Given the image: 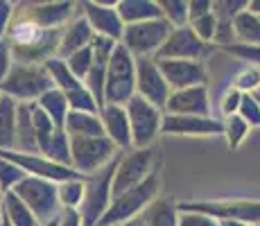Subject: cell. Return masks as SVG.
Instances as JSON below:
<instances>
[{"label":"cell","mask_w":260,"mask_h":226,"mask_svg":"<svg viewBox=\"0 0 260 226\" xmlns=\"http://www.w3.org/2000/svg\"><path fill=\"white\" fill-rule=\"evenodd\" d=\"M63 29H43L37 23L14 14V21L7 29V43L12 45L14 61L27 66H43L48 59L57 57L59 39Z\"/></svg>","instance_id":"1"},{"label":"cell","mask_w":260,"mask_h":226,"mask_svg":"<svg viewBox=\"0 0 260 226\" xmlns=\"http://www.w3.org/2000/svg\"><path fill=\"white\" fill-rule=\"evenodd\" d=\"M158 190H161V177H158V170L154 168L152 174L143 181L141 185L127 190L124 195H120L111 202V208L107 210L98 226H122L124 222L134 219L138 213H145L158 197Z\"/></svg>","instance_id":"2"},{"label":"cell","mask_w":260,"mask_h":226,"mask_svg":"<svg viewBox=\"0 0 260 226\" xmlns=\"http://www.w3.org/2000/svg\"><path fill=\"white\" fill-rule=\"evenodd\" d=\"M134 95H136V57L122 43H118L107 68L104 102L127 107Z\"/></svg>","instance_id":"3"},{"label":"cell","mask_w":260,"mask_h":226,"mask_svg":"<svg viewBox=\"0 0 260 226\" xmlns=\"http://www.w3.org/2000/svg\"><path fill=\"white\" fill-rule=\"evenodd\" d=\"M118 154L107 168H102L100 172L86 177V195H84V204L79 208L84 219V226H98L100 219L107 215V210L111 208L113 202V177H116V170L120 163Z\"/></svg>","instance_id":"4"},{"label":"cell","mask_w":260,"mask_h":226,"mask_svg":"<svg viewBox=\"0 0 260 226\" xmlns=\"http://www.w3.org/2000/svg\"><path fill=\"white\" fill-rule=\"evenodd\" d=\"M54 88L46 66H27V63H14L12 73L0 84V95H9L16 102H37L41 95Z\"/></svg>","instance_id":"5"},{"label":"cell","mask_w":260,"mask_h":226,"mask_svg":"<svg viewBox=\"0 0 260 226\" xmlns=\"http://www.w3.org/2000/svg\"><path fill=\"white\" fill-rule=\"evenodd\" d=\"M120 154L109 136L98 138H71V168L84 179L107 168L113 158Z\"/></svg>","instance_id":"6"},{"label":"cell","mask_w":260,"mask_h":226,"mask_svg":"<svg viewBox=\"0 0 260 226\" xmlns=\"http://www.w3.org/2000/svg\"><path fill=\"white\" fill-rule=\"evenodd\" d=\"M25 202L29 210L37 215L41 224H48L59 217L61 213V202H59V183H52L48 179L39 177H25L16 188L12 190Z\"/></svg>","instance_id":"7"},{"label":"cell","mask_w":260,"mask_h":226,"mask_svg":"<svg viewBox=\"0 0 260 226\" xmlns=\"http://www.w3.org/2000/svg\"><path fill=\"white\" fill-rule=\"evenodd\" d=\"M179 210L204 213L219 222L260 224V202L253 199H206V202H179Z\"/></svg>","instance_id":"8"},{"label":"cell","mask_w":260,"mask_h":226,"mask_svg":"<svg viewBox=\"0 0 260 226\" xmlns=\"http://www.w3.org/2000/svg\"><path fill=\"white\" fill-rule=\"evenodd\" d=\"M172 25L166 18H156V21L136 23V25H124V37L122 43L134 57H156L158 50L166 45L168 37L172 34Z\"/></svg>","instance_id":"9"},{"label":"cell","mask_w":260,"mask_h":226,"mask_svg":"<svg viewBox=\"0 0 260 226\" xmlns=\"http://www.w3.org/2000/svg\"><path fill=\"white\" fill-rule=\"evenodd\" d=\"M129 124H132L134 149H149L163 127V111L143 100L141 95H134L127 104Z\"/></svg>","instance_id":"10"},{"label":"cell","mask_w":260,"mask_h":226,"mask_svg":"<svg viewBox=\"0 0 260 226\" xmlns=\"http://www.w3.org/2000/svg\"><path fill=\"white\" fill-rule=\"evenodd\" d=\"M154 156H156V152H154L152 147L149 149H129V152H124L122 156H120L116 177H113V199L124 195L127 190L141 185L143 181L152 174Z\"/></svg>","instance_id":"11"},{"label":"cell","mask_w":260,"mask_h":226,"mask_svg":"<svg viewBox=\"0 0 260 226\" xmlns=\"http://www.w3.org/2000/svg\"><path fill=\"white\" fill-rule=\"evenodd\" d=\"M79 3L61 0V3H18L16 16L27 18L43 29H63L75 18Z\"/></svg>","instance_id":"12"},{"label":"cell","mask_w":260,"mask_h":226,"mask_svg":"<svg viewBox=\"0 0 260 226\" xmlns=\"http://www.w3.org/2000/svg\"><path fill=\"white\" fill-rule=\"evenodd\" d=\"M170 86L163 77L158 61L154 57H138L136 59V95L147 100L156 109L166 113V104L170 100Z\"/></svg>","instance_id":"13"},{"label":"cell","mask_w":260,"mask_h":226,"mask_svg":"<svg viewBox=\"0 0 260 226\" xmlns=\"http://www.w3.org/2000/svg\"><path fill=\"white\" fill-rule=\"evenodd\" d=\"M0 156L16 163L27 177H39V179H48L52 183H66V181H75V179H84L82 174H77L73 168L66 165H59L54 160H50L41 154H21V152H0Z\"/></svg>","instance_id":"14"},{"label":"cell","mask_w":260,"mask_h":226,"mask_svg":"<svg viewBox=\"0 0 260 226\" xmlns=\"http://www.w3.org/2000/svg\"><path fill=\"white\" fill-rule=\"evenodd\" d=\"M213 50L211 43H204L202 39L194 34V29L190 25L183 27H174L172 34L168 37L166 45L158 50V54L154 59H188V61H202L204 57H208Z\"/></svg>","instance_id":"15"},{"label":"cell","mask_w":260,"mask_h":226,"mask_svg":"<svg viewBox=\"0 0 260 226\" xmlns=\"http://www.w3.org/2000/svg\"><path fill=\"white\" fill-rule=\"evenodd\" d=\"M116 5L118 3H107V0H88V3H79V12L98 37H107L120 43L124 37V23Z\"/></svg>","instance_id":"16"},{"label":"cell","mask_w":260,"mask_h":226,"mask_svg":"<svg viewBox=\"0 0 260 226\" xmlns=\"http://www.w3.org/2000/svg\"><path fill=\"white\" fill-rule=\"evenodd\" d=\"M163 77L170 90H183L192 86H206L208 73L204 61H188V59H161L158 61Z\"/></svg>","instance_id":"17"},{"label":"cell","mask_w":260,"mask_h":226,"mask_svg":"<svg viewBox=\"0 0 260 226\" xmlns=\"http://www.w3.org/2000/svg\"><path fill=\"white\" fill-rule=\"evenodd\" d=\"M161 134L208 138V136H222L224 134V122L219 118H213V115L202 118V115H170V113H163Z\"/></svg>","instance_id":"18"},{"label":"cell","mask_w":260,"mask_h":226,"mask_svg":"<svg viewBox=\"0 0 260 226\" xmlns=\"http://www.w3.org/2000/svg\"><path fill=\"white\" fill-rule=\"evenodd\" d=\"M166 113L170 115H211V100L208 86H192L183 90H172L166 104Z\"/></svg>","instance_id":"19"},{"label":"cell","mask_w":260,"mask_h":226,"mask_svg":"<svg viewBox=\"0 0 260 226\" xmlns=\"http://www.w3.org/2000/svg\"><path fill=\"white\" fill-rule=\"evenodd\" d=\"M102 118L104 132L109 138L116 143L118 149L129 152L134 149V136H132V124H129L127 107H118V104H104V109L100 111Z\"/></svg>","instance_id":"20"},{"label":"cell","mask_w":260,"mask_h":226,"mask_svg":"<svg viewBox=\"0 0 260 226\" xmlns=\"http://www.w3.org/2000/svg\"><path fill=\"white\" fill-rule=\"evenodd\" d=\"M93 39H95L93 27L88 25L86 18L82 16V12H79V16H75L73 21L63 27L61 39H59L57 57L59 59H68L71 54L79 52V50H84V48H88V45L93 43Z\"/></svg>","instance_id":"21"},{"label":"cell","mask_w":260,"mask_h":226,"mask_svg":"<svg viewBox=\"0 0 260 226\" xmlns=\"http://www.w3.org/2000/svg\"><path fill=\"white\" fill-rule=\"evenodd\" d=\"M116 9L124 25H136V23L163 18L161 5L154 3V0H118Z\"/></svg>","instance_id":"22"},{"label":"cell","mask_w":260,"mask_h":226,"mask_svg":"<svg viewBox=\"0 0 260 226\" xmlns=\"http://www.w3.org/2000/svg\"><path fill=\"white\" fill-rule=\"evenodd\" d=\"M18 104L9 95H0V152L16 149V124H18Z\"/></svg>","instance_id":"23"},{"label":"cell","mask_w":260,"mask_h":226,"mask_svg":"<svg viewBox=\"0 0 260 226\" xmlns=\"http://www.w3.org/2000/svg\"><path fill=\"white\" fill-rule=\"evenodd\" d=\"M63 132L71 138H98L107 136L100 113H84V111H68Z\"/></svg>","instance_id":"24"},{"label":"cell","mask_w":260,"mask_h":226,"mask_svg":"<svg viewBox=\"0 0 260 226\" xmlns=\"http://www.w3.org/2000/svg\"><path fill=\"white\" fill-rule=\"evenodd\" d=\"M21 154H39L37 132H34V120L29 102L18 104V124H16V149Z\"/></svg>","instance_id":"25"},{"label":"cell","mask_w":260,"mask_h":226,"mask_svg":"<svg viewBox=\"0 0 260 226\" xmlns=\"http://www.w3.org/2000/svg\"><path fill=\"white\" fill-rule=\"evenodd\" d=\"M0 206H3L5 217L12 222V226H43L37 219V215H34L32 210L25 206V202L18 197L16 192H7V195H5L3 202H0Z\"/></svg>","instance_id":"26"},{"label":"cell","mask_w":260,"mask_h":226,"mask_svg":"<svg viewBox=\"0 0 260 226\" xmlns=\"http://www.w3.org/2000/svg\"><path fill=\"white\" fill-rule=\"evenodd\" d=\"M37 104L50 115V118H52L54 127L63 132V124H66L68 111H71V104H68L66 93H63V90H59V88H52V90H48L46 95H41V98L37 100Z\"/></svg>","instance_id":"27"},{"label":"cell","mask_w":260,"mask_h":226,"mask_svg":"<svg viewBox=\"0 0 260 226\" xmlns=\"http://www.w3.org/2000/svg\"><path fill=\"white\" fill-rule=\"evenodd\" d=\"M43 66H46V70L50 73V77H52L54 88L63 90V93H73V90H77V88L84 86V82H79V79L73 75V70L68 68L66 59L52 57V59H48Z\"/></svg>","instance_id":"28"},{"label":"cell","mask_w":260,"mask_h":226,"mask_svg":"<svg viewBox=\"0 0 260 226\" xmlns=\"http://www.w3.org/2000/svg\"><path fill=\"white\" fill-rule=\"evenodd\" d=\"M147 226H179V208L174 199H156L145 210Z\"/></svg>","instance_id":"29"},{"label":"cell","mask_w":260,"mask_h":226,"mask_svg":"<svg viewBox=\"0 0 260 226\" xmlns=\"http://www.w3.org/2000/svg\"><path fill=\"white\" fill-rule=\"evenodd\" d=\"M236 43L242 45H260V16L253 12H242L233 23Z\"/></svg>","instance_id":"30"},{"label":"cell","mask_w":260,"mask_h":226,"mask_svg":"<svg viewBox=\"0 0 260 226\" xmlns=\"http://www.w3.org/2000/svg\"><path fill=\"white\" fill-rule=\"evenodd\" d=\"M41 156L54 160V163H59V165L71 168V136L66 132H61V129H57L54 136L50 138V143L41 149Z\"/></svg>","instance_id":"31"},{"label":"cell","mask_w":260,"mask_h":226,"mask_svg":"<svg viewBox=\"0 0 260 226\" xmlns=\"http://www.w3.org/2000/svg\"><path fill=\"white\" fill-rule=\"evenodd\" d=\"M29 109H32V120H34V132H37V143H39V154H41V149L46 147L50 143V138L54 136L57 132V127H54L52 118L43 111L41 107H39L37 102H29Z\"/></svg>","instance_id":"32"},{"label":"cell","mask_w":260,"mask_h":226,"mask_svg":"<svg viewBox=\"0 0 260 226\" xmlns=\"http://www.w3.org/2000/svg\"><path fill=\"white\" fill-rule=\"evenodd\" d=\"M84 195H86V179L66 181L59 185V202L61 208H82Z\"/></svg>","instance_id":"33"},{"label":"cell","mask_w":260,"mask_h":226,"mask_svg":"<svg viewBox=\"0 0 260 226\" xmlns=\"http://www.w3.org/2000/svg\"><path fill=\"white\" fill-rule=\"evenodd\" d=\"M161 12L163 18L172 25V27H183L190 23V9L188 0H161Z\"/></svg>","instance_id":"34"},{"label":"cell","mask_w":260,"mask_h":226,"mask_svg":"<svg viewBox=\"0 0 260 226\" xmlns=\"http://www.w3.org/2000/svg\"><path fill=\"white\" fill-rule=\"evenodd\" d=\"M224 122V138H226V145H229V149H238L240 145L247 140V136L249 132H251V127H249L247 122H244L240 115H231V118H226V120H222Z\"/></svg>","instance_id":"35"},{"label":"cell","mask_w":260,"mask_h":226,"mask_svg":"<svg viewBox=\"0 0 260 226\" xmlns=\"http://www.w3.org/2000/svg\"><path fill=\"white\" fill-rule=\"evenodd\" d=\"M25 177H27V174H25L16 163H12V160L0 156V188H3V195L12 192Z\"/></svg>","instance_id":"36"},{"label":"cell","mask_w":260,"mask_h":226,"mask_svg":"<svg viewBox=\"0 0 260 226\" xmlns=\"http://www.w3.org/2000/svg\"><path fill=\"white\" fill-rule=\"evenodd\" d=\"M68 104H71V111H84V113H100V104L98 100L91 95V90L86 86L73 90V93H66Z\"/></svg>","instance_id":"37"},{"label":"cell","mask_w":260,"mask_h":226,"mask_svg":"<svg viewBox=\"0 0 260 226\" xmlns=\"http://www.w3.org/2000/svg\"><path fill=\"white\" fill-rule=\"evenodd\" d=\"M66 61H68V68L73 70L75 77H77L79 82H84V79L88 77V73H91V68H93V48L88 45V48L79 50V52L71 54Z\"/></svg>","instance_id":"38"},{"label":"cell","mask_w":260,"mask_h":226,"mask_svg":"<svg viewBox=\"0 0 260 226\" xmlns=\"http://www.w3.org/2000/svg\"><path fill=\"white\" fill-rule=\"evenodd\" d=\"M238 115L251 129L260 127V98H258V93H244L242 95V104H240Z\"/></svg>","instance_id":"39"},{"label":"cell","mask_w":260,"mask_h":226,"mask_svg":"<svg viewBox=\"0 0 260 226\" xmlns=\"http://www.w3.org/2000/svg\"><path fill=\"white\" fill-rule=\"evenodd\" d=\"M233 86L240 93H260V70L253 66H242L236 73Z\"/></svg>","instance_id":"40"},{"label":"cell","mask_w":260,"mask_h":226,"mask_svg":"<svg viewBox=\"0 0 260 226\" xmlns=\"http://www.w3.org/2000/svg\"><path fill=\"white\" fill-rule=\"evenodd\" d=\"M224 52L233 54L236 59H240L247 66H253L260 70V45H242V43H233L229 48H222Z\"/></svg>","instance_id":"41"},{"label":"cell","mask_w":260,"mask_h":226,"mask_svg":"<svg viewBox=\"0 0 260 226\" xmlns=\"http://www.w3.org/2000/svg\"><path fill=\"white\" fill-rule=\"evenodd\" d=\"M188 25L194 29V34H197L204 43L213 45L215 37H217V18H215L213 12L206 14V16H202V18H197V21H190Z\"/></svg>","instance_id":"42"},{"label":"cell","mask_w":260,"mask_h":226,"mask_svg":"<svg viewBox=\"0 0 260 226\" xmlns=\"http://www.w3.org/2000/svg\"><path fill=\"white\" fill-rule=\"evenodd\" d=\"M242 95L236 86H229L226 90H224L222 100H219V113L224 115V120L231 118V115H238L240 111V104H242Z\"/></svg>","instance_id":"43"},{"label":"cell","mask_w":260,"mask_h":226,"mask_svg":"<svg viewBox=\"0 0 260 226\" xmlns=\"http://www.w3.org/2000/svg\"><path fill=\"white\" fill-rule=\"evenodd\" d=\"M179 226H219V219L192 210H179Z\"/></svg>","instance_id":"44"},{"label":"cell","mask_w":260,"mask_h":226,"mask_svg":"<svg viewBox=\"0 0 260 226\" xmlns=\"http://www.w3.org/2000/svg\"><path fill=\"white\" fill-rule=\"evenodd\" d=\"M14 52H12V45L7 43V39H0V84L7 79V75L12 73L14 68Z\"/></svg>","instance_id":"45"},{"label":"cell","mask_w":260,"mask_h":226,"mask_svg":"<svg viewBox=\"0 0 260 226\" xmlns=\"http://www.w3.org/2000/svg\"><path fill=\"white\" fill-rule=\"evenodd\" d=\"M14 14H16V3L0 0V39L7 37V29L14 21Z\"/></svg>","instance_id":"46"},{"label":"cell","mask_w":260,"mask_h":226,"mask_svg":"<svg viewBox=\"0 0 260 226\" xmlns=\"http://www.w3.org/2000/svg\"><path fill=\"white\" fill-rule=\"evenodd\" d=\"M188 9H190V21H197V18L213 12V3L211 0H188Z\"/></svg>","instance_id":"47"},{"label":"cell","mask_w":260,"mask_h":226,"mask_svg":"<svg viewBox=\"0 0 260 226\" xmlns=\"http://www.w3.org/2000/svg\"><path fill=\"white\" fill-rule=\"evenodd\" d=\"M57 222H59V226H84V219H82L79 208H61Z\"/></svg>","instance_id":"48"},{"label":"cell","mask_w":260,"mask_h":226,"mask_svg":"<svg viewBox=\"0 0 260 226\" xmlns=\"http://www.w3.org/2000/svg\"><path fill=\"white\" fill-rule=\"evenodd\" d=\"M249 12H253L260 16V0H249Z\"/></svg>","instance_id":"49"},{"label":"cell","mask_w":260,"mask_h":226,"mask_svg":"<svg viewBox=\"0 0 260 226\" xmlns=\"http://www.w3.org/2000/svg\"><path fill=\"white\" fill-rule=\"evenodd\" d=\"M219 226H249L244 222H219Z\"/></svg>","instance_id":"50"},{"label":"cell","mask_w":260,"mask_h":226,"mask_svg":"<svg viewBox=\"0 0 260 226\" xmlns=\"http://www.w3.org/2000/svg\"><path fill=\"white\" fill-rule=\"evenodd\" d=\"M3 226H12V222H9V219L5 217V213H3Z\"/></svg>","instance_id":"51"},{"label":"cell","mask_w":260,"mask_h":226,"mask_svg":"<svg viewBox=\"0 0 260 226\" xmlns=\"http://www.w3.org/2000/svg\"><path fill=\"white\" fill-rule=\"evenodd\" d=\"M43 226H59L57 219H52V222H48V224H43Z\"/></svg>","instance_id":"52"},{"label":"cell","mask_w":260,"mask_h":226,"mask_svg":"<svg viewBox=\"0 0 260 226\" xmlns=\"http://www.w3.org/2000/svg\"><path fill=\"white\" fill-rule=\"evenodd\" d=\"M0 226H3V206H0Z\"/></svg>","instance_id":"53"},{"label":"cell","mask_w":260,"mask_h":226,"mask_svg":"<svg viewBox=\"0 0 260 226\" xmlns=\"http://www.w3.org/2000/svg\"><path fill=\"white\" fill-rule=\"evenodd\" d=\"M3 197H5V195H3V188H0V202H3Z\"/></svg>","instance_id":"54"},{"label":"cell","mask_w":260,"mask_h":226,"mask_svg":"<svg viewBox=\"0 0 260 226\" xmlns=\"http://www.w3.org/2000/svg\"><path fill=\"white\" fill-rule=\"evenodd\" d=\"M258 98H260V93H258Z\"/></svg>","instance_id":"55"}]
</instances>
